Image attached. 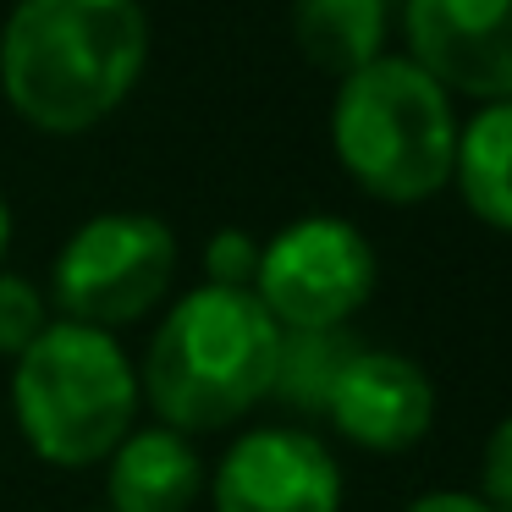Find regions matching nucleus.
<instances>
[{"label": "nucleus", "instance_id": "1", "mask_svg": "<svg viewBox=\"0 0 512 512\" xmlns=\"http://www.w3.org/2000/svg\"><path fill=\"white\" fill-rule=\"evenodd\" d=\"M144 67V0H17L0 28V94L50 138L111 122L133 100Z\"/></svg>", "mask_w": 512, "mask_h": 512}, {"label": "nucleus", "instance_id": "2", "mask_svg": "<svg viewBox=\"0 0 512 512\" xmlns=\"http://www.w3.org/2000/svg\"><path fill=\"white\" fill-rule=\"evenodd\" d=\"M281 325L254 292L188 287L166 314L138 364V391L155 424L182 435H215L243 424L276 386Z\"/></svg>", "mask_w": 512, "mask_h": 512}, {"label": "nucleus", "instance_id": "3", "mask_svg": "<svg viewBox=\"0 0 512 512\" xmlns=\"http://www.w3.org/2000/svg\"><path fill=\"white\" fill-rule=\"evenodd\" d=\"M457 100L408 56H375L336 78L331 149L353 188L380 204H430L452 188Z\"/></svg>", "mask_w": 512, "mask_h": 512}, {"label": "nucleus", "instance_id": "4", "mask_svg": "<svg viewBox=\"0 0 512 512\" xmlns=\"http://www.w3.org/2000/svg\"><path fill=\"white\" fill-rule=\"evenodd\" d=\"M144 391L122 336L50 320L45 336L12 358V419L23 446L50 468H100L138 424Z\"/></svg>", "mask_w": 512, "mask_h": 512}, {"label": "nucleus", "instance_id": "5", "mask_svg": "<svg viewBox=\"0 0 512 512\" xmlns=\"http://www.w3.org/2000/svg\"><path fill=\"white\" fill-rule=\"evenodd\" d=\"M182 265V243L149 210L89 215L50 259V309L56 320L122 336L166 303Z\"/></svg>", "mask_w": 512, "mask_h": 512}, {"label": "nucleus", "instance_id": "6", "mask_svg": "<svg viewBox=\"0 0 512 512\" xmlns=\"http://www.w3.org/2000/svg\"><path fill=\"white\" fill-rule=\"evenodd\" d=\"M375 243L347 215H298L270 243H259L254 298L281 331H347L375 298Z\"/></svg>", "mask_w": 512, "mask_h": 512}, {"label": "nucleus", "instance_id": "7", "mask_svg": "<svg viewBox=\"0 0 512 512\" xmlns=\"http://www.w3.org/2000/svg\"><path fill=\"white\" fill-rule=\"evenodd\" d=\"M347 474L309 424H254L210 463V512H342Z\"/></svg>", "mask_w": 512, "mask_h": 512}, {"label": "nucleus", "instance_id": "8", "mask_svg": "<svg viewBox=\"0 0 512 512\" xmlns=\"http://www.w3.org/2000/svg\"><path fill=\"white\" fill-rule=\"evenodd\" d=\"M408 50L452 100H512V0H402Z\"/></svg>", "mask_w": 512, "mask_h": 512}, {"label": "nucleus", "instance_id": "9", "mask_svg": "<svg viewBox=\"0 0 512 512\" xmlns=\"http://www.w3.org/2000/svg\"><path fill=\"white\" fill-rule=\"evenodd\" d=\"M320 419L358 452H408L430 435L435 424V380L424 375L419 358L397 353V347H353L342 375L331 380Z\"/></svg>", "mask_w": 512, "mask_h": 512}, {"label": "nucleus", "instance_id": "10", "mask_svg": "<svg viewBox=\"0 0 512 512\" xmlns=\"http://www.w3.org/2000/svg\"><path fill=\"white\" fill-rule=\"evenodd\" d=\"M105 474V512H193L204 501L210 463L199 457L193 435L166 424H133L111 457Z\"/></svg>", "mask_w": 512, "mask_h": 512}, {"label": "nucleus", "instance_id": "11", "mask_svg": "<svg viewBox=\"0 0 512 512\" xmlns=\"http://www.w3.org/2000/svg\"><path fill=\"white\" fill-rule=\"evenodd\" d=\"M397 12L402 0H292V34H298L309 67L347 78L375 56H386V34Z\"/></svg>", "mask_w": 512, "mask_h": 512}, {"label": "nucleus", "instance_id": "12", "mask_svg": "<svg viewBox=\"0 0 512 512\" xmlns=\"http://www.w3.org/2000/svg\"><path fill=\"white\" fill-rule=\"evenodd\" d=\"M452 188L479 226L512 237V100L479 105L457 127Z\"/></svg>", "mask_w": 512, "mask_h": 512}, {"label": "nucleus", "instance_id": "13", "mask_svg": "<svg viewBox=\"0 0 512 512\" xmlns=\"http://www.w3.org/2000/svg\"><path fill=\"white\" fill-rule=\"evenodd\" d=\"M353 336L347 331H281L276 353V386L270 397H281L298 419H320L331 380L342 375V364L353 358Z\"/></svg>", "mask_w": 512, "mask_h": 512}, {"label": "nucleus", "instance_id": "14", "mask_svg": "<svg viewBox=\"0 0 512 512\" xmlns=\"http://www.w3.org/2000/svg\"><path fill=\"white\" fill-rule=\"evenodd\" d=\"M50 320H56L50 292L17 270H0V358H23Z\"/></svg>", "mask_w": 512, "mask_h": 512}, {"label": "nucleus", "instance_id": "15", "mask_svg": "<svg viewBox=\"0 0 512 512\" xmlns=\"http://www.w3.org/2000/svg\"><path fill=\"white\" fill-rule=\"evenodd\" d=\"M199 265H204V287L248 292L254 287V270H259V237L243 232V226H221V232H210Z\"/></svg>", "mask_w": 512, "mask_h": 512}, {"label": "nucleus", "instance_id": "16", "mask_svg": "<svg viewBox=\"0 0 512 512\" xmlns=\"http://www.w3.org/2000/svg\"><path fill=\"white\" fill-rule=\"evenodd\" d=\"M479 501L490 512H512V413L490 430L485 441V457H479Z\"/></svg>", "mask_w": 512, "mask_h": 512}, {"label": "nucleus", "instance_id": "17", "mask_svg": "<svg viewBox=\"0 0 512 512\" xmlns=\"http://www.w3.org/2000/svg\"><path fill=\"white\" fill-rule=\"evenodd\" d=\"M402 512H490V507L474 490H424V496H413Z\"/></svg>", "mask_w": 512, "mask_h": 512}, {"label": "nucleus", "instance_id": "18", "mask_svg": "<svg viewBox=\"0 0 512 512\" xmlns=\"http://www.w3.org/2000/svg\"><path fill=\"white\" fill-rule=\"evenodd\" d=\"M12 232H17V221H12V199L0 193V270H6V254H12Z\"/></svg>", "mask_w": 512, "mask_h": 512}]
</instances>
